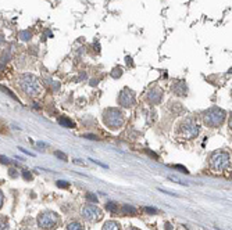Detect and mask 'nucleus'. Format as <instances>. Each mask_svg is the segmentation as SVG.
I'll return each mask as SVG.
<instances>
[{
  "mask_svg": "<svg viewBox=\"0 0 232 230\" xmlns=\"http://www.w3.org/2000/svg\"><path fill=\"white\" fill-rule=\"evenodd\" d=\"M9 175H10L11 177H14V179H15V177H18V170L14 169V168H11V169L9 170Z\"/></svg>",
  "mask_w": 232,
  "mask_h": 230,
  "instance_id": "a878e982",
  "label": "nucleus"
},
{
  "mask_svg": "<svg viewBox=\"0 0 232 230\" xmlns=\"http://www.w3.org/2000/svg\"><path fill=\"white\" fill-rule=\"evenodd\" d=\"M225 119V112L221 108L213 107L203 114V122L210 128H218Z\"/></svg>",
  "mask_w": 232,
  "mask_h": 230,
  "instance_id": "39448f33",
  "label": "nucleus"
},
{
  "mask_svg": "<svg viewBox=\"0 0 232 230\" xmlns=\"http://www.w3.org/2000/svg\"><path fill=\"white\" fill-rule=\"evenodd\" d=\"M172 168L174 169H179V172H182V173H188V169L185 166H182V165H172Z\"/></svg>",
  "mask_w": 232,
  "mask_h": 230,
  "instance_id": "b1692460",
  "label": "nucleus"
},
{
  "mask_svg": "<svg viewBox=\"0 0 232 230\" xmlns=\"http://www.w3.org/2000/svg\"><path fill=\"white\" fill-rule=\"evenodd\" d=\"M22 177H24L27 182H29V180L33 179V176L31 175V172H28V170H24V172H22Z\"/></svg>",
  "mask_w": 232,
  "mask_h": 230,
  "instance_id": "4be33fe9",
  "label": "nucleus"
},
{
  "mask_svg": "<svg viewBox=\"0 0 232 230\" xmlns=\"http://www.w3.org/2000/svg\"><path fill=\"white\" fill-rule=\"evenodd\" d=\"M103 122L114 130V129H120L125 123V117L122 111L118 108H107L103 112Z\"/></svg>",
  "mask_w": 232,
  "mask_h": 230,
  "instance_id": "7ed1b4c3",
  "label": "nucleus"
},
{
  "mask_svg": "<svg viewBox=\"0 0 232 230\" xmlns=\"http://www.w3.org/2000/svg\"><path fill=\"white\" fill-rule=\"evenodd\" d=\"M131 60H132L131 57H127V64H128V65H129V64H132V61H131Z\"/></svg>",
  "mask_w": 232,
  "mask_h": 230,
  "instance_id": "7c9ffc66",
  "label": "nucleus"
},
{
  "mask_svg": "<svg viewBox=\"0 0 232 230\" xmlns=\"http://www.w3.org/2000/svg\"><path fill=\"white\" fill-rule=\"evenodd\" d=\"M84 137H86V139H91V140H96V136H93V135H85Z\"/></svg>",
  "mask_w": 232,
  "mask_h": 230,
  "instance_id": "c85d7f7f",
  "label": "nucleus"
},
{
  "mask_svg": "<svg viewBox=\"0 0 232 230\" xmlns=\"http://www.w3.org/2000/svg\"><path fill=\"white\" fill-rule=\"evenodd\" d=\"M38 146H39V147H45L46 144L45 143H40V141H39V143H38Z\"/></svg>",
  "mask_w": 232,
  "mask_h": 230,
  "instance_id": "2f4dec72",
  "label": "nucleus"
},
{
  "mask_svg": "<svg viewBox=\"0 0 232 230\" xmlns=\"http://www.w3.org/2000/svg\"><path fill=\"white\" fill-rule=\"evenodd\" d=\"M58 123H60L61 126H64V128H75V123L73 122V121L69 119V118H67V117H61V118H58Z\"/></svg>",
  "mask_w": 232,
  "mask_h": 230,
  "instance_id": "ddd939ff",
  "label": "nucleus"
},
{
  "mask_svg": "<svg viewBox=\"0 0 232 230\" xmlns=\"http://www.w3.org/2000/svg\"><path fill=\"white\" fill-rule=\"evenodd\" d=\"M128 230H139V229H136V227H129Z\"/></svg>",
  "mask_w": 232,
  "mask_h": 230,
  "instance_id": "473e14b6",
  "label": "nucleus"
},
{
  "mask_svg": "<svg viewBox=\"0 0 232 230\" xmlns=\"http://www.w3.org/2000/svg\"><path fill=\"white\" fill-rule=\"evenodd\" d=\"M146 99H148V101L153 105L160 104V101L163 100V90L157 86L152 87V89L148 92V94H146Z\"/></svg>",
  "mask_w": 232,
  "mask_h": 230,
  "instance_id": "1a4fd4ad",
  "label": "nucleus"
},
{
  "mask_svg": "<svg viewBox=\"0 0 232 230\" xmlns=\"http://www.w3.org/2000/svg\"><path fill=\"white\" fill-rule=\"evenodd\" d=\"M38 225L43 230H51L57 227L58 215L56 212H43L38 216Z\"/></svg>",
  "mask_w": 232,
  "mask_h": 230,
  "instance_id": "423d86ee",
  "label": "nucleus"
},
{
  "mask_svg": "<svg viewBox=\"0 0 232 230\" xmlns=\"http://www.w3.org/2000/svg\"><path fill=\"white\" fill-rule=\"evenodd\" d=\"M86 200L91 201V203H93V204L97 203V197L95 194H91V193H88V194H86Z\"/></svg>",
  "mask_w": 232,
  "mask_h": 230,
  "instance_id": "412c9836",
  "label": "nucleus"
},
{
  "mask_svg": "<svg viewBox=\"0 0 232 230\" xmlns=\"http://www.w3.org/2000/svg\"><path fill=\"white\" fill-rule=\"evenodd\" d=\"M10 162H11V161H10V159L9 158H7V157H4V155H0V164H10Z\"/></svg>",
  "mask_w": 232,
  "mask_h": 230,
  "instance_id": "bb28decb",
  "label": "nucleus"
},
{
  "mask_svg": "<svg viewBox=\"0 0 232 230\" xmlns=\"http://www.w3.org/2000/svg\"><path fill=\"white\" fill-rule=\"evenodd\" d=\"M0 90H2V92H4L6 93L7 96H10V97H11L13 100H17V101H18V97H17V96L14 94V93L11 92V90L9 89V87H6V86H3V85H0Z\"/></svg>",
  "mask_w": 232,
  "mask_h": 230,
  "instance_id": "dca6fc26",
  "label": "nucleus"
},
{
  "mask_svg": "<svg viewBox=\"0 0 232 230\" xmlns=\"http://www.w3.org/2000/svg\"><path fill=\"white\" fill-rule=\"evenodd\" d=\"M200 128L199 125L192 119V118H185L181 119L177 123V128H175V135L179 139H185V140H192L196 136L199 135Z\"/></svg>",
  "mask_w": 232,
  "mask_h": 230,
  "instance_id": "f257e3e1",
  "label": "nucleus"
},
{
  "mask_svg": "<svg viewBox=\"0 0 232 230\" xmlns=\"http://www.w3.org/2000/svg\"><path fill=\"white\" fill-rule=\"evenodd\" d=\"M57 187H60V188H68L69 187V183L64 182V180H57Z\"/></svg>",
  "mask_w": 232,
  "mask_h": 230,
  "instance_id": "5701e85b",
  "label": "nucleus"
},
{
  "mask_svg": "<svg viewBox=\"0 0 232 230\" xmlns=\"http://www.w3.org/2000/svg\"><path fill=\"white\" fill-rule=\"evenodd\" d=\"M3 201H4V195H3V193L0 191V208L3 206Z\"/></svg>",
  "mask_w": 232,
  "mask_h": 230,
  "instance_id": "cd10ccee",
  "label": "nucleus"
},
{
  "mask_svg": "<svg viewBox=\"0 0 232 230\" xmlns=\"http://www.w3.org/2000/svg\"><path fill=\"white\" fill-rule=\"evenodd\" d=\"M81 215L85 221L88 222H99L100 219L103 218L102 211L97 208L96 205H92V204H88V205H84L81 209Z\"/></svg>",
  "mask_w": 232,
  "mask_h": 230,
  "instance_id": "0eeeda50",
  "label": "nucleus"
},
{
  "mask_svg": "<svg viewBox=\"0 0 232 230\" xmlns=\"http://www.w3.org/2000/svg\"><path fill=\"white\" fill-rule=\"evenodd\" d=\"M121 75H122V69H121L120 67H118V68H114V69H113V72H111V76H113V78L117 79L118 76H121Z\"/></svg>",
  "mask_w": 232,
  "mask_h": 230,
  "instance_id": "a211bd4d",
  "label": "nucleus"
},
{
  "mask_svg": "<svg viewBox=\"0 0 232 230\" xmlns=\"http://www.w3.org/2000/svg\"><path fill=\"white\" fill-rule=\"evenodd\" d=\"M54 155H56V157H58L60 159H63V161H67V155L64 154V152H61V151H56V152H54Z\"/></svg>",
  "mask_w": 232,
  "mask_h": 230,
  "instance_id": "393cba45",
  "label": "nucleus"
},
{
  "mask_svg": "<svg viewBox=\"0 0 232 230\" xmlns=\"http://www.w3.org/2000/svg\"><path fill=\"white\" fill-rule=\"evenodd\" d=\"M106 209H107L109 212H111V214H117L118 212V204L110 201V203L106 204Z\"/></svg>",
  "mask_w": 232,
  "mask_h": 230,
  "instance_id": "2eb2a0df",
  "label": "nucleus"
},
{
  "mask_svg": "<svg viewBox=\"0 0 232 230\" xmlns=\"http://www.w3.org/2000/svg\"><path fill=\"white\" fill-rule=\"evenodd\" d=\"M118 103H120L121 107H125V108L133 107V104H135V94H133L132 90L129 89L121 90L120 96H118Z\"/></svg>",
  "mask_w": 232,
  "mask_h": 230,
  "instance_id": "6e6552de",
  "label": "nucleus"
},
{
  "mask_svg": "<svg viewBox=\"0 0 232 230\" xmlns=\"http://www.w3.org/2000/svg\"><path fill=\"white\" fill-rule=\"evenodd\" d=\"M67 230H85L84 229V225L79 223V222H69L68 226H67Z\"/></svg>",
  "mask_w": 232,
  "mask_h": 230,
  "instance_id": "4468645a",
  "label": "nucleus"
},
{
  "mask_svg": "<svg viewBox=\"0 0 232 230\" xmlns=\"http://www.w3.org/2000/svg\"><path fill=\"white\" fill-rule=\"evenodd\" d=\"M121 212L124 214V215H131V216H135L136 214H138V211H136L135 206L129 205V204H124L122 208H121Z\"/></svg>",
  "mask_w": 232,
  "mask_h": 230,
  "instance_id": "9b49d317",
  "label": "nucleus"
},
{
  "mask_svg": "<svg viewBox=\"0 0 232 230\" xmlns=\"http://www.w3.org/2000/svg\"><path fill=\"white\" fill-rule=\"evenodd\" d=\"M172 92L177 96H185L186 94V85L179 82V83H177L175 86H172Z\"/></svg>",
  "mask_w": 232,
  "mask_h": 230,
  "instance_id": "9d476101",
  "label": "nucleus"
},
{
  "mask_svg": "<svg viewBox=\"0 0 232 230\" xmlns=\"http://www.w3.org/2000/svg\"><path fill=\"white\" fill-rule=\"evenodd\" d=\"M20 36H21L22 40H28L31 39V32L29 31H22V32H20Z\"/></svg>",
  "mask_w": 232,
  "mask_h": 230,
  "instance_id": "6ab92c4d",
  "label": "nucleus"
},
{
  "mask_svg": "<svg viewBox=\"0 0 232 230\" xmlns=\"http://www.w3.org/2000/svg\"><path fill=\"white\" fill-rule=\"evenodd\" d=\"M7 226H9L7 218H4V216H0V230H7Z\"/></svg>",
  "mask_w": 232,
  "mask_h": 230,
  "instance_id": "f3484780",
  "label": "nucleus"
},
{
  "mask_svg": "<svg viewBox=\"0 0 232 230\" xmlns=\"http://www.w3.org/2000/svg\"><path fill=\"white\" fill-rule=\"evenodd\" d=\"M18 83H20V87L22 89V92L25 93L27 96H31V97H36L39 96L40 93L43 92V87H42V83L40 81L33 76V75H29V74H24L20 76L18 79Z\"/></svg>",
  "mask_w": 232,
  "mask_h": 230,
  "instance_id": "f03ea898",
  "label": "nucleus"
},
{
  "mask_svg": "<svg viewBox=\"0 0 232 230\" xmlns=\"http://www.w3.org/2000/svg\"><path fill=\"white\" fill-rule=\"evenodd\" d=\"M166 230H172L171 223H168V222H167V223H166Z\"/></svg>",
  "mask_w": 232,
  "mask_h": 230,
  "instance_id": "c756f323",
  "label": "nucleus"
},
{
  "mask_svg": "<svg viewBox=\"0 0 232 230\" xmlns=\"http://www.w3.org/2000/svg\"><path fill=\"white\" fill-rule=\"evenodd\" d=\"M231 166V155L225 151H215L210 157V168L214 172H223Z\"/></svg>",
  "mask_w": 232,
  "mask_h": 230,
  "instance_id": "20e7f679",
  "label": "nucleus"
},
{
  "mask_svg": "<svg viewBox=\"0 0 232 230\" xmlns=\"http://www.w3.org/2000/svg\"><path fill=\"white\" fill-rule=\"evenodd\" d=\"M143 211H145L146 214H149V215H156L157 214V209L156 208H150V206H145Z\"/></svg>",
  "mask_w": 232,
  "mask_h": 230,
  "instance_id": "aec40b11",
  "label": "nucleus"
},
{
  "mask_svg": "<svg viewBox=\"0 0 232 230\" xmlns=\"http://www.w3.org/2000/svg\"><path fill=\"white\" fill-rule=\"evenodd\" d=\"M102 230H120V223L115 221H107L103 225Z\"/></svg>",
  "mask_w": 232,
  "mask_h": 230,
  "instance_id": "f8f14e48",
  "label": "nucleus"
}]
</instances>
